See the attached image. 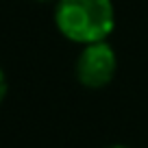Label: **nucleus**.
<instances>
[{
  "mask_svg": "<svg viewBox=\"0 0 148 148\" xmlns=\"http://www.w3.org/2000/svg\"><path fill=\"white\" fill-rule=\"evenodd\" d=\"M55 26L68 42L81 46L102 42L116 26L113 0H57Z\"/></svg>",
  "mask_w": 148,
  "mask_h": 148,
  "instance_id": "nucleus-1",
  "label": "nucleus"
},
{
  "mask_svg": "<svg viewBox=\"0 0 148 148\" xmlns=\"http://www.w3.org/2000/svg\"><path fill=\"white\" fill-rule=\"evenodd\" d=\"M118 72V55L107 39L94 42L83 46L76 57L74 74L83 87L87 89H102L113 81Z\"/></svg>",
  "mask_w": 148,
  "mask_h": 148,
  "instance_id": "nucleus-2",
  "label": "nucleus"
},
{
  "mask_svg": "<svg viewBox=\"0 0 148 148\" xmlns=\"http://www.w3.org/2000/svg\"><path fill=\"white\" fill-rule=\"evenodd\" d=\"M7 92H9V83H7L5 70H2V65H0V105H2V100L7 98Z\"/></svg>",
  "mask_w": 148,
  "mask_h": 148,
  "instance_id": "nucleus-3",
  "label": "nucleus"
},
{
  "mask_svg": "<svg viewBox=\"0 0 148 148\" xmlns=\"http://www.w3.org/2000/svg\"><path fill=\"white\" fill-rule=\"evenodd\" d=\"M107 148H129V146H122V144H113V146H107Z\"/></svg>",
  "mask_w": 148,
  "mask_h": 148,
  "instance_id": "nucleus-4",
  "label": "nucleus"
},
{
  "mask_svg": "<svg viewBox=\"0 0 148 148\" xmlns=\"http://www.w3.org/2000/svg\"><path fill=\"white\" fill-rule=\"evenodd\" d=\"M37 2H57V0H37Z\"/></svg>",
  "mask_w": 148,
  "mask_h": 148,
  "instance_id": "nucleus-5",
  "label": "nucleus"
}]
</instances>
